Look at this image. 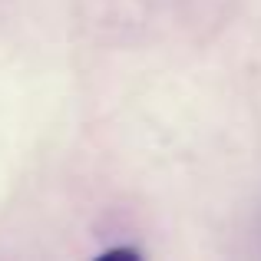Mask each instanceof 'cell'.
<instances>
[{
	"label": "cell",
	"instance_id": "cell-1",
	"mask_svg": "<svg viewBox=\"0 0 261 261\" xmlns=\"http://www.w3.org/2000/svg\"><path fill=\"white\" fill-rule=\"evenodd\" d=\"M119 255H126V258H139V251H136V248H109L102 258H119Z\"/></svg>",
	"mask_w": 261,
	"mask_h": 261
}]
</instances>
